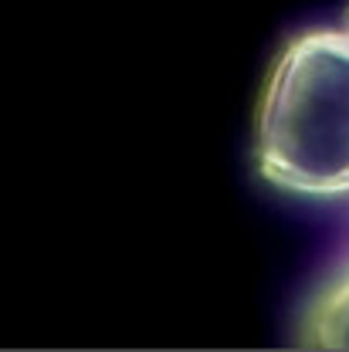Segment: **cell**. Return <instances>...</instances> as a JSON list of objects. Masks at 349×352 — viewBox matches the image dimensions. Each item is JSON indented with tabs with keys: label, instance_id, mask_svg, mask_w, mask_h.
<instances>
[{
	"label": "cell",
	"instance_id": "obj_1",
	"mask_svg": "<svg viewBox=\"0 0 349 352\" xmlns=\"http://www.w3.org/2000/svg\"><path fill=\"white\" fill-rule=\"evenodd\" d=\"M255 166L295 197L349 193V31H306L278 51L258 98Z\"/></svg>",
	"mask_w": 349,
	"mask_h": 352
},
{
	"label": "cell",
	"instance_id": "obj_2",
	"mask_svg": "<svg viewBox=\"0 0 349 352\" xmlns=\"http://www.w3.org/2000/svg\"><path fill=\"white\" fill-rule=\"evenodd\" d=\"M302 342L312 349H349V267H343L308 305Z\"/></svg>",
	"mask_w": 349,
	"mask_h": 352
}]
</instances>
